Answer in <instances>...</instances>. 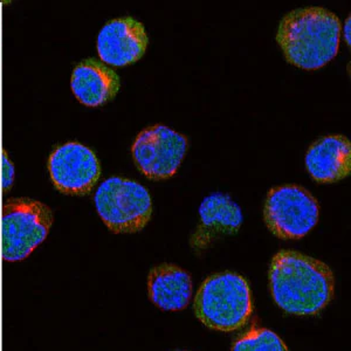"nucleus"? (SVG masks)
Listing matches in <instances>:
<instances>
[{"label": "nucleus", "instance_id": "f257e3e1", "mask_svg": "<svg viewBox=\"0 0 351 351\" xmlns=\"http://www.w3.org/2000/svg\"><path fill=\"white\" fill-rule=\"evenodd\" d=\"M268 282L276 304L293 315H316L335 294V278L327 263L296 251L273 256Z\"/></svg>", "mask_w": 351, "mask_h": 351}, {"label": "nucleus", "instance_id": "f03ea898", "mask_svg": "<svg viewBox=\"0 0 351 351\" xmlns=\"http://www.w3.org/2000/svg\"><path fill=\"white\" fill-rule=\"evenodd\" d=\"M342 25L335 13L319 6L296 8L281 19L276 41L289 64L315 71L339 53Z\"/></svg>", "mask_w": 351, "mask_h": 351}, {"label": "nucleus", "instance_id": "7ed1b4c3", "mask_svg": "<svg viewBox=\"0 0 351 351\" xmlns=\"http://www.w3.org/2000/svg\"><path fill=\"white\" fill-rule=\"evenodd\" d=\"M193 309L197 319L208 329L221 332L240 330L253 314L250 284L233 271L208 276L197 291Z\"/></svg>", "mask_w": 351, "mask_h": 351}, {"label": "nucleus", "instance_id": "20e7f679", "mask_svg": "<svg viewBox=\"0 0 351 351\" xmlns=\"http://www.w3.org/2000/svg\"><path fill=\"white\" fill-rule=\"evenodd\" d=\"M54 223L53 211L46 204L31 198H10L3 205L1 256L16 263L28 258L44 243Z\"/></svg>", "mask_w": 351, "mask_h": 351}, {"label": "nucleus", "instance_id": "39448f33", "mask_svg": "<svg viewBox=\"0 0 351 351\" xmlns=\"http://www.w3.org/2000/svg\"><path fill=\"white\" fill-rule=\"evenodd\" d=\"M94 202L101 219L116 234L142 231L152 219L150 193L134 180L121 177L104 180Z\"/></svg>", "mask_w": 351, "mask_h": 351}, {"label": "nucleus", "instance_id": "423d86ee", "mask_svg": "<svg viewBox=\"0 0 351 351\" xmlns=\"http://www.w3.org/2000/svg\"><path fill=\"white\" fill-rule=\"evenodd\" d=\"M319 218L317 200L302 186H276L267 193L263 220L268 230L280 239L304 238L315 228Z\"/></svg>", "mask_w": 351, "mask_h": 351}, {"label": "nucleus", "instance_id": "0eeeda50", "mask_svg": "<svg viewBox=\"0 0 351 351\" xmlns=\"http://www.w3.org/2000/svg\"><path fill=\"white\" fill-rule=\"evenodd\" d=\"M188 149V141L165 125L144 129L132 145L136 167L149 180H168L175 175Z\"/></svg>", "mask_w": 351, "mask_h": 351}, {"label": "nucleus", "instance_id": "6e6552de", "mask_svg": "<svg viewBox=\"0 0 351 351\" xmlns=\"http://www.w3.org/2000/svg\"><path fill=\"white\" fill-rule=\"evenodd\" d=\"M48 170L56 189L71 196L88 195L101 176L95 154L77 142L58 147L49 156Z\"/></svg>", "mask_w": 351, "mask_h": 351}, {"label": "nucleus", "instance_id": "1a4fd4ad", "mask_svg": "<svg viewBox=\"0 0 351 351\" xmlns=\"http://www.w3.org/2000/svg\"><path fill=\"white\" fill-rule=\"evenodd\" d=\"M144 25L132 16L112 19L97 36V53L101 60L115 67L135 64L148 47Z\"/></svg>", "mask_w": 351, "mask_h": 351}, {"label": "nucleus", "instance_id": "9d476101", "mask_svg": "<svg viewBox=\"0 0 351 351\" xmlns=\"http://www.w3.org/2000/svg\"><path fill=\"white\" fill-rule=\"evenodd\" d=\"M306 168L319 183H335L347 178L351 170L350 141L342 135L316 141L308 149Z\"/></svg>", "mask_w": 351, "mask_h": 351}, {"label": "nucleus", "instance_id": "9b49d317", "mask_svg": "<svg viewBox=\"0 0 351 351\" xmlns=\"http://www.w3.org/2000/svg\"><path fill=\"white\" fill-rule=\"evenodd\" d=\"M71 87L76 99L87 107H100L112 101L120 90V76L101 61L89 58L72 73Z\"/></svg>", "mask_w": 351, "mask_h": 351}, {"label": "nucleus", "instance_id": "f8f14e48", "mask_svg": "<svg viewBox=\"0 0 351 351\" xmlns=\"http://www.w3.org/2000/svg\"><path fill=\"white\" fill-rule=\"evenodd\" d=\"M199 216L200 226L191 240L193 247H204L217 234H234L243 220L239 205L220 192L204 198Z\"/></svg>", "mask_w": 351, "mask_h": 351}, {"label": "nucleus", "instance_id": "ddd939ff", "mask_svg": "<svg viewBox=\"0 0 351 351\" xmlns=\"http://www.w3.org/2000/svg\"><path fill=\"white\" fill-rule=\"evenodd\" d=\"M148 294L162 311H183L191 301V276L173 263L158 265L149 271Z\"/></svg>", "mask_w": 351, "mask_h": 351}, {"label": "nucleus", "instance_id": "4468645a", "mask_svg": "<svg viewBox=\"0 0 351 351\" xmlns=\"http://www.w3.org/2000/svg\"><path fill=\"white\" fill-rule=\"evenodd\" d=\"M231 351H291L284 339L266 328H251L232 344Z\"/></svg>", "mask_w": 351, "mask_h": 351}, {"label": "nucleus", "instance_id": "2eb2a0df", "mask_svg": "<svg viewBox=\"0 0 351 351\" xmlns=\"http://www.w3.org/2000/svg\"><path fill=\"white\" fill-rule=\"evenodd\" d=\"M14 180V167L8 157L6 152H3V190L8 193L13 185Z\"/></svg>", "mask_w": 351, "mask_h": 351}, {"label": "nucleus", "instance_id": "dca6fc26", "mask_svg": "<svg viewBox=\"0 0 351 351\" xmlns=\"http://www.w3.org/2000/svg\"><path fill=\"white\" fill-rule=\"evenodd\" d=\"M351 18L350 16H348L347 21L344 23V39L347 41V44L350 46L351 44Z\"/></svg>", "mask_w": 351, "mask_h": 351}]
</instances>
